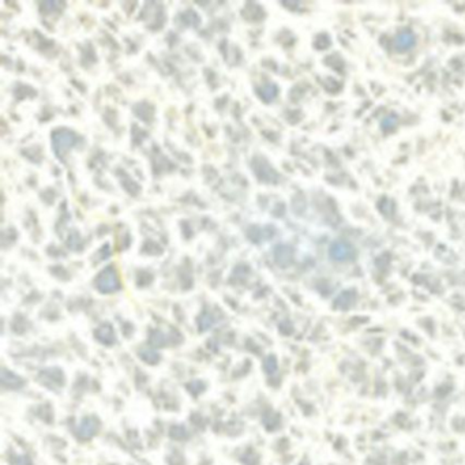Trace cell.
<instances>
[{
  "label": "cell",
  "instance_id": "4",
  "mask_svg": "<svg viewBox=\"0 0 465 465\" xmlns=\"http://www.w3.org/2000/svg\"><path fill=\"white\" fill-rule=\"evenodd\" d=\"M97 430H98V422L93 418H85L78 427L76 434L81 440H90L91 437L96 435Z\"/></svg>",
  "mask_w": 465,
  "mask_h": 465
},
{
  "label": "cell",
  "instance_id": "12",
  "mask_svg": "<svg viewBox=\"0 0 465 465\" xmlns=\"http://www.w3.org/2000/svg\"><path fill=\"white\" fill-rule=\"evenodd\" d=\"M198 325H199V329H201L202 332H203V330H206V329H210V326L213 325L212 317L205 314V315H202V317L199 318V322H198Z\"/></svg>",
  "mask_w": 465,
  "mask_h": 465
},
{
  "label": "cell",
  "instance_id": "2",
  "mask_svg": "<svg viewBox=\"0 0 465 465\" xmlns=\"http://www.w3.org/2000/svg\"><path fill=\"white\" fill-rule=\"evenodd\" d=\"M75 139V135L70 131L56 132L55 135H53V147H55L56 153L59 156L64 154L71 146H74Z\"/></svg>",
  "mask_w": 465,
  "mask_h": 465
},
{
  "label": "cell",
  "instance_id": "1",
  "mask_svg": "<svg viewBox=\"0 0 465 465\" xmlns=\"http://www.w3.org/2000/svg\"><path fill=\"white\" fill-rule=\"evenodd\" d=\"M96 285L98 291L102 293H111L115 292L117 289L120 288V283H119V278L113 268H106L102 270L101 273L98 274L97 277Z\"/></svg>",
  "mask_w": 465,
  "mask_h": 465
},
{
  "label": "cell",
  "instance_id": "5",
  "mask_svg": "<svg viewBox=\"0 0 465 465\" xmlns=\"http://www.w3.org/2000/svg\"><path fill=\"white\" fill-rule=\"evenodd\" d=\"M0 378H1L3 386L7 388V389H19V388H22L23 384H25L23 379L20 378V377H18L16 374H14V373H11V371H8V370L5 369L1 370V377H0Z\"/></svg>",
  "mask_w": 465,
  "mask_h": 465
},
{
  "label": "cell",
  "instance_id": "9",
  "mask_svg": "<svg viewBox=\"0 0 465 465\" xmlns=\"http://www.w3.org/2000/svg\"><path fill=\"white\" fill-rule=\"evenodd\" d=\"M291 257H292L291 248L281 246L276 250V259L280 265H288L291 262Z\"/></svg>",
  "mask_w": 465,
  "mask_h": 465
},
{
  "label": "cell",
  "instance_id": "7",
  "mask_svg": "<svg viewBox=\"0 0 465 465\" xmlns=\"http://www.w3.org/2000/svg\"><path fill=\"white\" fill-rule=\"evenodd\" d=\"M416 42V37L411 31H403L396 37V48L399 51H408Z\"/></svg>",
  "mask_w": 465,
  "mask_h": 465
},
{
  "label": "cell",
  "instance_id": "10",
  "mask_svg": "<svg viewBox=\"0 0 465 465\" xmlns=\"http://www.w3.org/2000/svg\"><path fill=\"white\" fill-rule=\"evenodd\" d=\"M355 299V295L352 292H344L340 295V298L336 302V306L340 309H348L349 306L352 304Z\"/></svg>",
  "mask_w": 465,
  "mask_h": 465
},
{
  "label": "cell",
  "instance_id": "13",
  "mask_svg": "<svg viewBox=\"0 0 465 465\" xmlns=\"http://www.w3.org/2000/svg\"><path fill=\"white\" fill-rule=\"evenodd\" d=\"M152 343L153 345H157V347H162L164 343H165V337H164V334L161 332H156V333L152 334Z\"/></svg>",
  "mask_w": 465,
  "mask_h": 465
},
{
  "label": "cell",
  "instance_id": "8",
  "mask_svg": "<svg viewBox=\"0 0 465 465\" xmlns=\"http://www.w3.org/2000/svg\"><path fill=\"white\" fill-rule=\"evenodd\" d=\"M139 358H141L143 362H146V363L149 364H156L158 363V360H160L158 354L152 348L141 349V351H139Z\"/></svg>",
  "mask_w": 465,
  "mask_h": 465
},
{
  "label": "cell",
  "instance_id": "11",
  "mask_svg": "<svg viewBox=\"0 0 465 465\" xmlns=\"http://www.w3.org/2000/svg\"><path fill=\"white\" fill-rule=\"evenodd\" d=\"M263 370L269 375H273L277 371V359L274 358L273 355H269L268 358H265V360H263Z\"/></svg>",
  "mask_w": 465,
  "mask_h": 465
},
{
  "label": "cell",
  "instance_id": "14",
  "mask_svg": "<svg viewBox=\"0 0 465 465\" xmlns=\"http://www.w3.org/2000/svg\"><path fill=\"white\" fill-rule=\"evenodd\" d=\"M396 124H397V117H396L395 115L386 117V119L384 120V123H382V126H384L385 130H393V128L396 127Z\"/></svg>",
  "mask_w": 465,
  "mask_h": 465
},
{
  "label": "cell",
  "instance_id": "15",
  "mask_svg": "<svg viewBox=\"0 0 465 465\" xmlns=\"http://www.w3.org/2000/svg\"><path fill=\"white\" fill-rule=\"evenodd\" d=\"M276 93H277V89H276V86H273V85H270V86H266V87H263V90H262V96L265 97V98H273L274 96H276Z\"/></svg>",
  "mask_w": 465,
  "mask_h": 465
},
{
  "label": "cell",
  "instance_id": "16",
  "mask_svg": "<svg viewBox=\"0 0 465 465\" xmlns=\"http://www.w3.org/2000/svg\"><path fill=\"white\" fill-rule=\"evenodd\" d=\"M302 465H307V464H302Z\"/></svg>",
  "mask_w": 465,
  "mask_h": 465
},
{
  "label": "cell",
  "instance_id": "3",
  "mask_svg": "<svg viewBox=\"0 0 465 465\" xmlns=\"http://www.w3.org/2000/svg\"><path fill=\"white\" fill-rule=\"evenodd\" d=\"M330 257L334 261H348L354 257V248L347 242H336L330 247Z\"/></svg>",
  "mask_w": 465,
  "mask_h": 465
},
{
  "label": "cell",
  "instance_id": "6",
  "mask_svg": "<svg viewBox=\"0 0 465 465\" xmlns=\"http://www.w3.org/2000/svg\"><path fill=\"white\" fill-rule=\"evenodd\" d=\"M96 339L104 345H112L115 343V333L111 325L104 324L96 330Z\"/></svg>",
  "mask_w": 465,
  "mask_h": 465
}]
</instances>
